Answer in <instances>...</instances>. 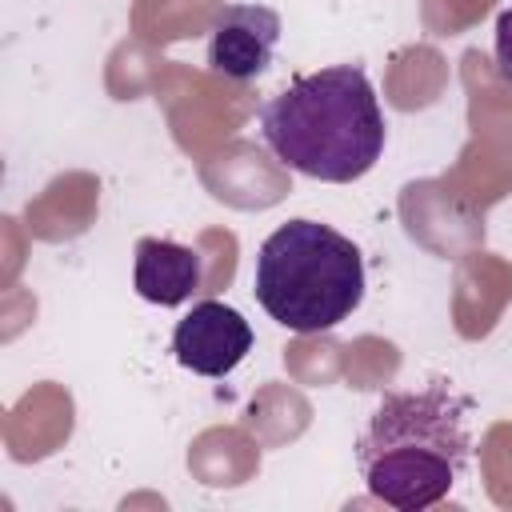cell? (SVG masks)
<instances>
[{
  "label": "cell",
  "mask_w": 512,
  "mask_h": 512,
  "mask_svg": "<svg viewBox=\"0 0 512 512\" xmlns=\"http://www.w3.org/2000/svg\"><path fill=\"white\" fill-rule=\"evenodd\" d=\"M260 136L280 164L324 184H352L384 156V112L360 64L296 76L264 100Z\"/></svg>",
  "instance_id": "cell-1"
},
{
  "label": "cell",
  "mask_w": 512,
  "mask_h": 512,
  "mask_svg": "<svg viewBox=\"0 0 512 512\" xmlns=\"http://www.w3.org/2000/svg\"><path fill=\"white\" fill-rule=\"evenodd\" d=\"M468 412L472 400L456 396L448 384L388 392L356 440L364 488L400 512L440 504L468 472Z\"/></svg>",
  "instance_id": "cell-2"
},
{
  "label": "cell",
  "mask_w": 512,
  "mask_h": 512,
  "mask_svg": "<svg viewBox=\"0 0 512 512\" xmlns=\"http://www.w3.org/2000/svg\"><path fill=\"white\" fill-rule=\"evenodd\" d=\"M252 292L280 328L300 336L328 332L364 300V256L320 220H288L264 236Z\"/></svg>",
  "instance_id": "cell-3"
},
{
  "label": "cell",
  "mask_w": 512,
  "mask_h": 512,
  "mask_svg": "<svg viewBox=\"0 0 512 512\" xmlns=\"http://www.w3.org/2000/svg\"><path fill=\"white\" fill-rule=\"evenodd\" d=\"M172 352L196 376H228L252 352V324L224 300H200L176 320Z\"/></svg>",
  "instance_id": "cell-4"
},
{
  "label": "cell",
  "mask_w": 512,
  "mask_h": 512,
  "mask_svg": "<svg viewBox=\"0 0 512 512\" xmlns=\"http://www.w3.org/2000/svg\"><path fill=\"white\" fill-rule=\"evenodd\" d=\"M280 12L264 4H224L208 32V68L224 80H256L280 44Z\"/></svg>",
  "instance_id": "cell-5"
},
{
  "label": "cell",
  "mask_w": 512,
  "mask_h": 512,
  "mask_svg": "<svg viewBox=\"0 0 512 512\" xmlns=\"http://www.w3.org/2000/svg\"><path fill=\"white\" fill-rule=\"evenodd\" d=\"M204 264L200 252L164 236H140L136 240V260H132V284L136 296L160 308H176L184 304L196 288H200Z\"/></svg>",
  "instance_id": "cell-6"
},
{
  "label": "cell",
  "mask_w": 512,
  "mask_h": 512,
  "mask_svg": "<svg viewBox=\"0 0 512 512\" xmlns=\"http://www.w3.org/2000/svg\"><path fill=\"white\" fill-rule=\"evenodd\" d=\"M496 68L512 84V8L496 16Z\"/></svg>",
  "instance_id": "cell-7"
}]
</instances>
